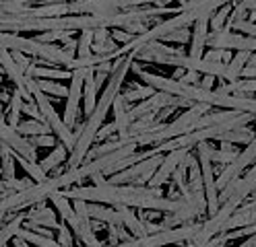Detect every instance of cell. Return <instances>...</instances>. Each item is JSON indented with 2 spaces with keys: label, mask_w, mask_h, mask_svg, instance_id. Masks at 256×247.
<instances>
[{
  "label": "cell",
  "mask_w": 256,
  "mask_h": 247,
  "mask_svg": "<svg viewBox=\"0 0 256 247\" xmlns=\"http://www.w3.org/2000/svg\"><path fill=\"white\" fill-rule=\"evenodd\" d=\"M68 200L81 198L87 202H98V204H126V206H136L140 210H159V212H176L180 210L188 200L186 198H164L157 188H136V186H124V184H110L102 181L95 186L85 188H72L60 190Z\"/></svg>",
  "instance_id": "6da1fadb"
},
{
  "label": "cell",
  "mask_w": 256,
  "mask_h": 247,
  "mask_svg": "<svg viewBox=\"0 0 256 247\" xmlns=\"http://www.w3.org/2000/svg\"><path fill=\"white\" fill-rule=\"evenodd\" d=\"M134 62V49L130 52V56H126L124 58L120 56L118 58V64L114 66V70H112V76L108 80V85L100 97V101L95 103V109L89 113V118L87 122L81 126V130L76 132V140L70 148V157H68V167H76V165H81V161L89 155L91 151V144L93 140L98 138V132L106 120V115L110 111V107L114 105V99L116 95L120 93V87H122V82H124V76L128 74V70H130V66Z\"/></svg>",
  "instance_id": "7a4b0ae2"
},
{
  "label": "cell",
  "mask_w": 256,
  "mask_h": 247,
  "mask_svg": "<svg viewBox=\"0 0 256 247\" xmlns=\"http://www.w3.org/2000/svg\"><path fill=\"white\" fill-rule=\"evenodd\" d=\"M25 89L31 93V97L36 99V103H38V107H40V111H42V118H44V122H46L48 126L52 128L54 136H56L58 140H62V144L70 151L72 144H74V140H76V134H72L70 128H68L66 124H64V120H60V115L56 113V109L52 107V103L48 101L46 93L40 89L38 80L25 74Z\"/></svg>",
  "instance_id": "3957f363"
},
{
  "label": "cell",
  "mask_w": 256,
  "mask_h": 247,
  "mask_svg": "<svg viewBox=\"0 0 256 247\" xmlns=\"http://www.w3.org/2000/svg\"><path fill=\"white\" fill-rule=\"evenodd\" d=\"M138 4H159V0H72L66 8L68 14H114Z\"/></svg>",
  "instance_id": "277c9868"
},
{
  "label": "cell",
  "mask_w": 256,
  "mask_h": 247,
  "mask_svg": "<svg viewBox=\"0 0 256 247\" xmlns=\"http://www.w3.org/2000/svg\"><path fill=\"white\" fill-rule=\"evenodd\" d=\"M211 146L204 142L196 144V159L200 165V173H202V184H204V198H206V210L213 217V214L219 210L221 202H219V190L215 186V175H213V161H211Z\"/></svg>",
  "instance_id": "5b68a950"
},
{
  "label": "cell",
  "mask_w": 256,
  "mask_h": 247,
  "mask_svg": "<svg viewBox=\"0 0 256 247\" xmlns=\"http://www.w3.org/2000/svg\"><path fill=\"white\" fill-rule=\"evenodd\" d=\"M200 227L198 225H184L180 229H162V231H155V233H149L147 237H140L134 241H126L124 245H130V247H157V245H168V243H182L184 239H192L194 233Z\"/></svg>",
  "instance_id": "8992f818"
},
{
  "label": "cell",
  "mask_w": 256,
  "mask_h": 247,
  "mask_svg": "<svg viewBox=\"0 0 256 247\" xmlns=\"http://www.w3.org/2000/svg\"><path fill=\"white\" fill-rule=\"evenodd\" d=\"M254 161H256V134H254V138L248 142V146L244 148V153H238V157L230 163V167H228L226 171H223V173L215 179L217 190L221 192V190L226 188L228 184L236 181V179L240 177V173H242L244 169H248Z\"/></svg>",
  "instance_id": "52a82bcc"
},
{
  "label": "cell",
  "mask_w": 256,
  "mask_h": 247,
  "mask_svg": "<svg viewBox=\"0 0 256 247\" xmlns=\"http://www.w3.org/2000/svg\"><path fill=\"white\" fill-rule=\"evenodd\" d=\"M206 45L219 49H244V52H256V37L254 35H238L228 31H215L206 35Z\"/></svg>",
  "instance_id": "ba28073f"
},
{
  "label": "cell",
  "mask_w": 256,
  "mask_h": 247,
  "mask_svg": "<svg viewBox=\"0 0 256 247\" xmlns=\"http://www.w3.org/2000/svg\"><path fill=\"white\" fill-rule=\"evenodd\" d=\"M87 68H74L70 76V87H68V101H66V111H64V124L68 128L76 126V113H78V103L83 99V85H85Z\"/></svg>",
  "instance_id": "9c48e42d"
},
{
  "label": "cell",
  "mask_w": 256,
  "mask_h": 247,
  "mask_svg": "<svg viewBox=\"0 0 256 247\" xmlns=\"http://www.w3.org/2000/svg\"><path fill=\"white\" fill-rule=\"evenodd\" d=\"M0 142L8 144L14 153L29 159V161H38V151H36V146L31 144V140H27L14 128H10L4 120H0Z\"/></svg>",
  "instance_id": "30bf717a"
},
{
  "label": "cell",
  "mask_w": 256,
  "mask_h": 247,
  "mask_svg": "<svg viewBox=\"0 0 256 247\" xmlns=\"http://www.w3.org/2000/svg\"><path fill=\"white\" fill-rule=\"evenodd\" d=\"M188 153H190V148H174V151H168V153H166V157H164V161L159 163V167H157V169H155V173L151 175L149 186H151V188H159V186H164L166 181L172 177L174 169L178 167V163H180Z\"/></svg>",
  "instance_id": "8fae6325"
},
{
  "label": "cell",
  "mask_w": 256,
  "mask_h": 247,
  "mask_svg": "<svg viewBox=\"0 0 256 247\" xmlns=\"http://www.w3.org/2000/svg\"><path fill=\"white\" fill-rule=\"evenodd\" d=\"M0 66H2V70L6 72V76L14 82V87L23 91V97L31 99V93L25 89V72H23V68L17 64V60L12 58V54L8 52V49L2 47V45H0Z\"/></svg>",
  "instance_id": "7c38bea8"
},
{
  "label": "cell",
  "mask_w": 256,
  "mask_h": 247,
  "mask_svg": "<svg viewBox=\"0 0 256 247\" xmlns=\"http://www.w3.org/2000/svg\"><path fill=\"white\" fill-rule=\"evenodd\" d=\"M209 14H198L194 21V31H192V41H190V56L202 58V49L206 45V35H209Z\"/></svg>",
  "instance_id": "4fadbf2b"
},
{
  "label": "cell",
  "mask_w": 256,
  "mask_h": 247,
  "mask_svg": "<svg viewBox=\"0 0 256 247\" xmlns=\"http://www.w3.org/2000/svg\"><path fill=\"white\" fill-rule=\"evenodd\" d=\"M66 225L70 227L74 239H81V243L91 245V247L102 245V241L98 239V235H95V231L91 229V221H81L76 214H72V217L66 219Z\"/></svg>",
  "instance_id": "5bb4252c"
},
{
  "label": "cell",
  "mask_w": 256,
  "mask_h": 247,
  "mask_svg": "<svg viewBox=\"0 0 256 247\" xmlns=\"http://www.w3.org/2000/svg\"><path fill=\"white\" fill-rule=\"evenodd\" d=\"M116 210L120 212V217H122V225L130 231V233L136 237V239H140V237H147L149 235V231H147V225L142 223L136 214L128 208L126 204H116Z\"/></svg>",
  "instance_id": "9a60e30c"
},
{
  "label": "cell",
  "mask_w": 256,
  "mask_h": 247,
  "mask_svg": "<svg viewBox=\"0 0 256 247\" xmlns=\"http://www.w3.org/2000/svg\"><path fill=\"white\" fill-rule=\"evenodd\" d=\"M31 78H50V80H66L72 76V70H62V68H42V66H27L23 70Z\"/></svg>",
  "instance_id": "2e32d148"
},
{
  "label": "cell",
  "mask_w": 256,
  "mask_h": 247,
  "mask_svg": "<svg viewBox=\"0 0 256 247\" xmlns=\"http://www.w3.org/2000/svg\"><path fill=\"white\" fill-rule=\"evenodd\" d=\"M95 66L93 68H87V76H85V85H83V95H85V113L89 115L95 109V99H98V91L100 87L95 85Z\"/></svg>",
  "instance_id": "e0dca14e"
},
{
  "label": "cell",
  "mask_w": 256,
  "mask_h": 247,
  "mask_svg": "<svg viewBox=\"0 0 256 247\" xmlns=\"http://www.w3.org/2000/svg\"><path fill=\"white\" fill-rule=\"evenodd\" d=\"M87 210H89V217L98 219L102 223H112V225H122V217L118 210H112V208H104V206H98V202L93 204H87Z\"/></svg>",
  "instance_id": "ac0fdd59"
},
{
  "label": "cell",
  "mask_w": 256,
  "mask_h": 247,
  "mask_svg": "<svg viewBox=\"0 0 256 247\" xmlns=\"http://www.w3.org/2000/svg\"><path fill=\"white\" fill-rule=\"evenodd\" d=\"M252 52H244V49H238V54L228 62V82H234L240 78V72H242V68L248 64Z\"/></svg>",
  "instance_id": "d6986e66"
},
{
  "label": "cell",
  "mask_w": 256,
  "mask_h": 247,
  "mask_svg": "<svg viewBox=\"0 0 256 247\" xmlns=\"http://www.w3.org/2000/svg\"><path fill=\"white\" fill-rule=\"evenodd\" d=\"M23 91L21 89H14L12 97H10V103H8V120L6 124L10 128H17L19 126V118H21V111H23Z\"/></svg>",
  "instance_id": "ffe728a7"
},
{
  "label": "cell",
  "mask_w": 256,
  "mask_h": 247,
  "mask_svg": "<svg viewBox=\"0 0 256 247\" xmlns=\"http://www.w3.org/2000/svg\"><path fill=\"white\" fill-rule=\"evenodd\" d=\"M21 239L29 243H34V245H40V247H58V241H54V237H48V235H42V233H36L34 229H19V233H17Z\"/></svg>",
  "instance_id": "44dd1931"
},
{
  "label": "cell",
  "mask_w": 256,
  "mask_h": 247,
  "mask_svg": "<svg viewBox=\"0 0 256 247\" xmlns=\"http://www.w3.org/2000/svg\"><path fill=\"white\" fill-rule=\"evenodd\" d=\"M19 132V134H23V136H38V134H50L52 132V128L48 126L46 122H42V120H29V122H19V126L14 128Z\"/></svg>",
  "instance_id": "7402d4cb"
},
{
  "label": "cell",
  "mask_w": 256,
  "mask_h": 247,
  "mask_svg": "<svg viewBox=\"0 0 256 247\" xmlns=\"http://www.w3.org/2000/svg\"><path fill=\"white\" fill-rule=\"evenodd\" d=\"M66 151H68V148L66 146H64V144H60V146H54V151L50 153V155H48L42 163H40V167L48 173V171H52L54 167H58V165L64 161V159H66Z\"/></svg>",
  "instance_id": "603a6c76"
},
{
  "label": "cell",
  "mask_w": 256,
  "mask_h": 247,
  "mask_svg": "<svg viewBox=\"0 0 256 247\" xmlns=\"http://www.w3.org/2000/svg\"><path fill=\"white\" fill-rule=\"evenodd\" d=\"M23 221H25V214H17V217H14L10 223H6L2 229H0V247L6 245L14 235L19 233V229H21Z\"/></svg>",
  "instance_id": "cb8c5ba5"
},
{
  "label": "cell",
  "mask_w": 256,
  "mask_h": 247,
  "mask_svg": "<svg viewBox=\"0 0 256 247\" xmlns=\"http://www.w3.org/2000/svg\"><path fill=\"white\" fill-rule=\"evenodd\" d=\"M29 221H31V223H38V225H42V227H48V229H58V227H60V223L56 221L54 212H52L50 208H40L38 212L31 214Z\"/></svg>",
  "instance_id": "d4e9b609"
},
{
  "label": "cell",
  "mask_w": 256,
  "mask_h": 247,
  "mask_svg": "<svg viewBox=\"0 0 256 247\" xmlns=\"http://www.w3.org/2000/svg\"><path fill=\"white\" fill-rule=\"evenodd\" d=\"M50 200L54 202V206H56V212L60 214V219H62V221H66L68 217H72V214H74V210L70 208L68 198L64 196L60 190H58V192H54V194L50 196Z\"/></svg>",
  "instance_id": "484cf974"
},
{
  "label": "cell",
  "mask_w": 256,
  "mask_h": 247,
  "mask_svg": "<svg viewBox=\"0 0 256 247\" xmlns=\"http://www.w3.org/2000/svg\"><path fill=\"white\" fill-rule=\"evenodd\" d=\"M252 138H254V134L242 126V128H236V130L226 132V134H221L217 140H221V142H244V144H248Z\"/></svg>",
  "instance_id": "4316f807"
},
{
  "label": "cell",
  "mask_w": 256,
  "mask_h": 247,
  "mask_svg": "<svg viewBox=\"0 0 256 247\" xmlns=\"http://www.w3.org/2000/svg\"><path fill=\"white\" fill-rule=\"evenodd\" d=\"M36 80H38V85L44 93H50L54 97H66L68 95V89L64 85H60V82H56V80H50V78H36Z\"/></svg>",
  "instance_id": "83f0119b"
},
{
  "label": "cell",
  "mask_w": 256,
  "mask_h": 247,
  "mask_svg": "<svg viewBox=\"0 0 256 247\" xmlns=\"http://www.w3.org/2000/svg\"><path fill=\"white\" fill-rule=\"evenodd\" d=\"M0 161H2V175L14 177V157L8 151V144H0Z\"/></svg>",
  "instance_id": "f1b7e54d"
},
{
  "label": "cell",
  "mask_w": 256,
  "mask_h": 247,
  "mask_svg": "<svg viewBox=\"0 0 256 247\" xmlns=\"http://www.w3.org/2000/svg\"><path fill=\"white\" fill-rule=\"evenodd\" d=\"M14 159H17V161L21 163V167L29 173V177H34L36 181H44V179H46V171L40 167V165H38L36 161H29V159H25V157H21V155H17Z\"/></svg>",
  "instance_id": "f546056e"
},
{
  "label": "cell",
  "mask_w": 256,
  "mask_h": 247,
  "mask_svg": "<svg viewBox=\"0 0 256 247\" xmlns=\"http://www.w3.org/2000/svg\"><path fill=\"white\" fill-rule=\"evenodd\" d=\"M188 163H190V153L178 163V167L174 169V173H172V177H174V184H176V188H184L186 186V171H188Z\"/></svg>",
  "instance_id": "4dcf8cb0"
},
{
  "label": "cell",
  "mask_w": 256,
  "mask_h": 247,
  "mask_svg": "<svg viewBox=\"0 0 256 247\" xmlns=\"http://www.w3.org/2000/svg\"><path fill=\"white\" fill-rule=\"evenodd\" d=\"M155 91H157V89H153V87L145 85V87H136V89H132V91H126V93H122V97L126 99L128 103H130V101H142V99L151 97Z\"/></svg>",
  "instance_id": "1f68e13d"
},
{
  "label": "cell",
  "mask_w": 256,
  "mask_h": 247,
  "mask_svg": "<svg viewBox=\"0 0 256 247\" xmlns=\"http://www.w3.org/2000/svg\"><path fill=\"white\" fill-rule=\"evenodd\" d=\"M91 43H93V29H83L81 39L76 43V56H89L91 54Z\"/></svg>",
  "instance_id": "d6a6232c"
},
{
  "label": "cell",
  "mask_w": 256,
  "mask_h": 247,
  "mask_svg": "<svg viewBox=\"0 0 256 247\" xmlns=\"http://www.w3.org/2000/svg\"><path fill=\"white\" fill-rule=\"evenodd\" d=\"M211 161L213 163H223V165H230L236 157H238V151H234V148H223V151H213V148H211Z\"/></svg>",
  "instance_id": "836d02e7"
},
{
  "label": "cell",
  "mask_w": 256,
  "mask_h": 247,
  "mask_svg": "<svg viewBox=\"0 0 256 247\" xmlns=\"http://www.w3.org/2000/svg\"><path fill=\"white\" fill-rule=\"evenodd\" d=\"M56 231H58V235H56V241H58V245L68 247V245H72V243H74V241H72V239H74V235H72L70 227L66 225V221H64V223H62V225H60Z\"/></svg>",
  "instance_id": "e575fe53"
},
{
  "label": "cell",
  "mask_w": 256,
  "mask_h": 247,
  "mask_svg": "<svg viewBox=\"0 0 256 247\" xmlns=\"http://www.w3.org/2000/svg\"><path fill=\"white\" fill-rule=\"evenodd\" d=\"M230 12H232V8H230V6H223V8H219V12H217V14L213 16V19H209V23H211V29H213V33H215V31H221V29H223V25H226V21H228Z\"/></svg>",
  "instance_id": "d590c367"
},
{
  "label": "cell",
  "mask_w": 256,
  "mask_h": 247,
  "mask_svg": "<svg viewBox=\"0 0 256 247\" xmlns=\"http://www.w3.org/2000/svg\"><path fill=\"white\" fill-rule=\"evenodd\" d=\"M230 29H236V31H240V33H244V35H254L256 37V23H252V21H236Z\"/></svg>",
  "instance_id": "8d00e7d4"
},
{
  "label": "cell",
  "mask_w": 256,
  "mask_h": 247,
  "mask_svg": "<svg viewBox=\"0 0 256 247\" xmlns=\"http://www.w3.org/2000/svg\"><path fill=\"white\" fill-rule=\"evenodd\" d=\"M202 58L211 60V62H223V60H232L230 58V49H219V47H211V52H206Z\"/></svg>",
  "instance_id": "74e56055"
},
{
  "label": "cell",
  "mask_w": 256,
  "mask_h": 247,
  "mask_svg": "<svg viewBox=\"0 0 256 247\" xmlns=\"http://www.w3.org/2000/svg\"><path fill=\"white\" fill-rule=\"evenodd\" d=\"M126 103H128V101L122 97V93H118V95H116V99H114V105H112V109H114V115H116V120H118V118H122V115L128 111Z\"/></svg>",
  "instance_id": "f35d334b"
},
{
  "label": "cell",
  "mask_w": 256,
  "mask_h": 247,
  "mask_svg": "<svg viewBox=\"0 0 256 247\" xmlns=\"http://www.w3.org/2000/svg\"><path fill=\"white\" fill-rule=\"evenodd\" d=\"M56 140L58 138L52 136V134H38V136L31 138V144H34V146H54Z\"/></svg>",
  "instance_id": "ab89813d"
},
{
  "label": "cell",
  "mask_w": 256,
  "mask_h": 247,
  "mask_svg": "<svg viewBox=\"0 0 256 247\" xmlns=\"http://www.w3.org/2000/svg\"><path fill=\"white\" fill-rule=\"evenodd\" d=\"M164 39H172V41H178V43H186V41L190 39V31H188V27H182V29H178V31L170 33V35L164 37Z\"/></svg>",
  "instance_id": "60d3db41"
},
{
  "label": "cell",
  "mask_w": 256,
  "mask_h": 247,
  "mask_svg": "<svg viewBox=\"0 0 256 247\" xmlns=\"http://www.w3.org/2000/svg\"><path fill=\"white\" fill-rule=\"evenodd\" d=\"M110 35H112V39L122 41V43H128V41L134 39V33H130V31H120V29H112Z\"/></svg>",
  "instance_id": "b9f144b4"
},
{
  "label": "cell",
  "mask_w": 256,
  "mask_h": 247,
  "mask_svg": "<svg viewBox=\"0 0 256 247\" xmlns=\"http://www.w3.org/2000/svg\"><path fill=\"white\" fill-rule=\"evenodd\" d=\"M180 82H184V85H198V80H200V74L196 70H188V74L180 76L178 78Z\"/></svg>",
  "instance_id": "7bdbcfd3"
},
{
  "label": "cell",
  "mask_w": 256,
  "mask_h": 247,
  "mask_svg": "<svg viewBox=\"0 0 256 247\" xmlns=\"http://www.w3.org/2000/svg\"><path fill=\"white\" fill-rule=\"evenodd\" d=\"M240 76H242V78H256V64L244 66L242 72H240Z\"/></svg>",
  "instance_id": "ee69618b"
},
{
  "label": "cell",
  "mask_w": 256,
  "mask_h": 247,
  "mask_svg": "<svg viewBox=\"0 0 256 247\" xmlns=\"http://www.w3.org/2000/svg\"><path fill=\"white\" fill-rule=\"evenodd\" d=\"M213 82H215V74H206L202 80H198V87H202V89H211V87H213Z\"/></svg>",
  "instance_id": "f6af8a7d"
},
{
  "label": "cell",
  "mask_w": 256,
  "mask_h": 247,
  "mask_svg": "<svg viewBox=\"0 0 256 247\" xmlns=\"http://www.w3.org/2000/svg\"><path fill=\"white\" fill-rule=\"evenodd\" d=\"M256 245V233L248 237V241H244V247H254Z\"/></svg>",
  "instance_id": "bcb514c9"
},
{
  "label": "cell",
  "mask_w": 256,
  "mask_h": 247,
  "mask_svg": "<svg viewBox=\"0 0 256 247\" xmlns=\"http://www.w3.org/2000/svg\"><path fill=\"white\" fill-rule=\"evenodd\" d=\"M0 120H4V111H2V103H0Z\"/></svg>",
  "instance_id": "7dc6e473"
},
{
  "label": "cell",
  "mask_w": 256,
  "mask_h": 247,
  "mask_svg": "<svg viewBox=\"0 0 256 247\" xmlns=\"http://www.w3.org/2000/svg\"><path fill=\"white\" fill-rule=\"evenodd\" d=\"M178 4L182 6V4H186V0H178Z\"/></svg>",
  "instance_id": "c3c4849f"
},
{
  "label": "cell",
  "mask_w": 256,
  "mask_h": 247,
  "mask_svg": "<svg viewBox=\"0 0 256 247\" xmlns=\"http://www.w3.org/2000/svg\"><path fill=\"white\" fill-rule=\"evenodd\" d=\"M252 171H256V161H254V163H252Z\"/></svg>",
  "instance_id": "681fc988"
},
{
  "label": "cell",
  "mask_w": 256,
  "mask_h": 247,
  "mask_svg": "<svg viewBox=\"0 0 256 247\" xmlns=\"http://www.w3.org/2000/svg\"><path fill=\"white\" fill-rule=\"evenodd\" d=\"M21 2H31V0H21Z\"/></svg>",
  "instance_id": "f907efd6"
},
{
  "label": "cell",
  "mask_w": 256,
  "mask_h": 247,
  "mask_svg": "<svg viewBox=\"0 0 256 247\" xmlns=\"http://www.w3.org/2000/svg\"><path fill=\"white\" fill-rule=\"evenodd\" d=\"M0 2H2V0H0Z\"/></svg>",
  "instance_id": "816d5d0a"
}]
</instances>
